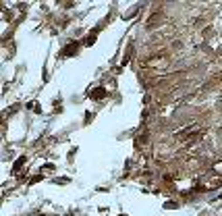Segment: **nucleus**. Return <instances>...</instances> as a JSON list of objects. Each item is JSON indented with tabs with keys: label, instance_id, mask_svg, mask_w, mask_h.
<instances>
[{
	"label": "nucleus",
	"instance_id": "obj_1",
	"mask_svg": "<svg viewBox=\"0 0 222 216\" xmlns=\"http://www.w3.org/2000/svg\"><path fill=\"white\" fill-rule=\"evenodd\" d=\"M90 98H92V100H102V98H106V89H104V87H96V89L90 93Z\"/></svg>",
	"mask_w": 222,
	"mask_h": 216
},
{
	"label": "nucleus",
	"instance_id": "obj_2",
	"mask_svg": "<svg viewBox=\"0 0 222 216\" xmlns=\"http://www.w3.org/2000/svg\"><path fill=\"white\" fill-rule=\"evenodd\" d=\"M77 48H79V44H77V42H73L71 46H66L64 50L60 52V56H71V54H75V52H77Z\"/></svg>",
	"mask_w": 222,
	"mask_h": 216
},
{
	"label": "nucleus",
	"instance_id": "obj_3",
	"mask_svg": "<svg viewBox=\"0 0 222 216\" xmlns=\"http://www.w3.org/2000/svg\"><path fill=\"white\" fill-rule=\"evenodd\" d=\"M23 162H25V156H21V158H19V160L13 164V173H17V171L21 169V166H23Z\"/></svg>",
	"mask_w": 222,
	"mask_h": 216
},
{
	"label": "nucleus",
	"instance_id": "obj_4",
	"mask_svg": "<svg viewBox=\"0 0 222 216\" xmlns=\"http://www.w3.org/2000/svg\"><path fill=\"white\" fill-rule=\"evenodd\" d=\"M27 108H29V110H33V112H39V110H42L37 102H29V104H27Z\"/></svg>",
	"mask_w": 222,
	"mask_h": 216
},
{
	"label": "nucleus",
	"instance_id": "obj_5",
	"mask_svg": "<svg viewBox=\"0 0 222 216\" xmlns=\"http://www.w3.org/2000/svg\"><path fill=\"white\" fill-rule=\"evenodd\" d=\"M174 206H176V204H174V202H168V204H164V208H168V210H172V208H174Z\"/></svg>",
	"mask_w": 222,
	"mask_h": 216
}]
</instances>
